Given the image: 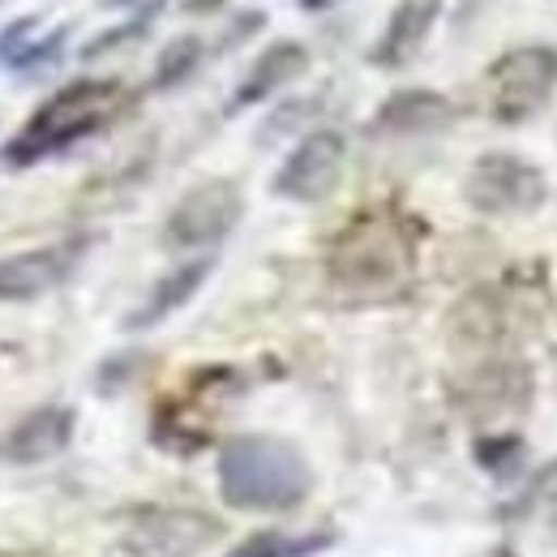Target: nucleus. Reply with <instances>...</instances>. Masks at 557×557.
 I'll use <instances>...</instances> for the list:
<instances>
[{"label": "nucleus", "mask_w": 557, "mask_h": 557, "mask_svg": "<svg viewBox=\"0 0 557 557\" xmlns=\"http://www.w3.org/2000/svg\"><path fill=\"white\" fill-rule=\"evenodd\" d=\"M159 4L163 0H150V4H141L138 13L129 17V22H121V26H108V30H99L77 57L82 61H103L108 52H121V48H129V44H138V39H146L150 35V26H154V13H159Z\"/></svg>", "instance_id": "17"}, {"label": "nucleus", "mask_w": 557, "mask_h": 557, "mask_svg": "<svg viewBox=\"0 0 557 557\" xmlns=\"http://www.w3.org/2000/svg\"><path fill=\"white\" fill-rule=\"evenodd\" d=\"M450 331H455V339H468L472 348L493 344V339L502 335V305H497V296H493V292H472V296L455 309Z\"/></svg>", "instance_id": "16"}, {"label": "nucleus", "mask_w": 557, "mask_h": 557, "mask_svg": "<svg viewBox=\"0 0 557 557\" xmlns=\"http://www.w3.org/2000/svg\"><path fill=\"white\" fill-rule=\"evenodd\" d=\"M450 116H455V103L437 90H395L377 108L373 129L377 134H429V129L450 125Z\"/></svg>", "instance_id": "13"}, {"label": "nucleus", "mask_w": 557, "mask_h": 557, "mask_svg": "<svg viewBox=\"0 0 557 557\" xmlns=\"http://www.w3.org/2000/svg\"><path fill=\"white\" fill-rule=\"evenodd\" d=\"M331 4H339V0H300V9H309V13H318V9H331Z\"/></svg>", "instance_id": "22"}, {"label": "nucleus", "mask_w": 557, "mask_h": 557, "mask_svg": "<svg viewBox=\"0 0 557 557\" xmlns=\"http://www.w3.org/2000/svg\"><path fill=\"white\" fill-rule=\"evenodd\" d=\"M523 442L515 433H488V437H476V459L488 472H506L515 459H519Z\"/></svg>", "instance_id": "20"}, {"label": "nucleus", "mask_w": 557, "mask_h": 557, "mask_svg": "<svg viewBox=\"0 0 557 557\" xmlns=\"http://www.w3.org/2000/svg\"><path fill=\"white\" fill-rule=\"evenodd\" d=\"M437 13H442V0H404V4L391 13V22H386L382 39L373 44L369 61H373L377 70H404L420 48H424V39H429Z\"/></svg>", "instance_id": "11"}, {"label": "nucleus", "mask_w": 557, "mask_h": 557, "mask_svg": "<svg viewBox=\"0 0 557 557\" xmlns=\"http://www.w3.org/2000/svg\"><path fill=\"white\" fill-rule=\"evenodd\" d=\"M219 4H223V0H185L189 13H210V9H219Z\"/></svg>", "instance_id": "21"}, {"label": "nucleus", "mask_w": 557, "mask_h": 557, "mask_svg": "<svg viewBox=\"0 0 557 557\" xmlns=\"http://www.w3.org/2000/svg\"><path fill=\"white\" fill-rule=\"evenodd\" d=\"M210 267H214V258H194V262L176 267L172 275L159 278V283L150 287L146 305H141V309H134V313L125 318V331H150V326H159L163 318H172L181 305H189V300L198 296V287L207 283Z\"/></svg>", "instance_id": "14"}, {"label": "nucleus", "mask_w": 557, "mask_h": 557, "mask_svg": "<svg viewBox=\"0 0 557 557\" xmlns=\"http://www.w3.org/2000/svg\"><path fill=\"white\" fill-rule=\"evenodd\" d=\"M344 159H348V141L335 129H313L309 138L296 141V150L283 159L275 172V194L287 202H322L335 194L339 176H344Z\"/></svg>", "instance_id": "8"}, {"label": "nucleus", "mask_w": 557, "mask_h": 557, "mask_svg": "<svg viewBox=\"0 0 557 557\" xmlns=\"http://www.w3.org/2000/svg\"><path fill=\"white\" fill-rule=\"evenodd\" d=\"M488 557H515V554H506V549H493Z\"/></svg>", "instance_id": "24"}, {"label": "nucleus", "mask_w": 557, "mask_h": 557, "mask_svg": "<svg viewBox=\"0 0 557 557\" xmlns=\"http://www.w3.org/2000/svg\"><path fill=\"white\" fill-rule=\"evenodd\" d=\"M121 108H125V86L116 77H77L35 108V116L0 150V159L4 168H35L39 159H52L108 129L121 116Z\"/></svg>", "instance_id": "1"}, {"label": "nucleus", "mask_w": 557, "mask_h": 557, "mask_svg": "<svg viewBox=\"0 0 557 557\" xmlns=\"http://www.w3.org/2000/svg\"><path fill=\"white\" fill-rule=\"evenodd\" d=\"M202 39L198 35H181V39H172L163 52H159V61H154V77H150V86L154 90H172V86H181L189 73L202 65Z\"/></svg>", "instance_id": "18"}, {"label": "nucleus", "mask_w": 557, "mask_h": 557, "mask_svg": "<svg viewBox=\"0 0 557 557\" xmlns=\"http://www.w3.org/2000/svg\"><path fill=\"white\" fill-rule=\"evenodd\" d=\"M305 70H309V48L296 44V39H278V44H271V48L253 61V70L245 73V82L236 86L227 112H245V108L271 99L275 90H283L287 82H296Z\"/></svg>", "instance_id": "12"}, {"label": "nucleus", "mask_w": 557, "mask_h": 557, "mask_svg": "<svg viewBox=\"0 0 557 557\" xmlns=\"http://www.w3.org/2000/svg\"><path fill=\"white\" fill-rule=\"evenodd\" d=\"M82 249H86V240H61V245H39V249L0 258V305L35 300V296L61 287L77 267Z\"/></svg>", "instance_id": "9"}, {"label": "nucleus", "mask_w": 557, "mask_h": 557, "mask_svg": "<svg viewBox=\"0 0 557 557\" xmlns=\"http://www.w3.org/2000/svg\"><path fill=\"white\" fill-rule=\"evenodd\" d=\"M35 26H39V17H22V22H13V26L0 30V61H4V70L39 73L65 57L70 26H57V30H48L44 39H30Z\"/></svg>", "instance_id": "15"}, {"label": "nucleus", "mask_w": 557, "mask_h": 557, "mask_svg": "<svg viewBox=\"0 0 557 557\" xmlns=\"http://www.w3.org/2000/svg\"><path fill=\"white\" fill-rule=\"evenodd\" d=\"M245 214V198L232 181H202L194 185L163 219V245L176 253L219 245Z\"/></svg>", "instance_id": "6"}, {"label": "nucleus", "mask_w": 557, "mask_h": 557, "mask_svg": "<svg viewBox=\"0 0 557 557\" xmlns=\"http://www.w3.org/2000/svg\"><path fill=\"white\" fill-rule=\"evenodd\" d=\"M331 536H287V532H253L227 557H309L326 549Z\"/></svg>", "instance_id": "19"}, {"label": "nucleus", "mask_w": 557, "mask_h": 557, "mask_svg": "<svg viewBox=\"0 0 557 557\" xmlns=\"http://www.w3.org/2000/svg\"><path fill=\"white\" fill-rule=\"evenodd\" d=\"M417 240L404 219L373 210L356 214L326 253V275L344 292H395L412 275Z\"/></svg>", "instance_id": "3"}, {"label": "nucleus", "mask_w": 557, "mask_h": 557, "mask_svg": "<svg viewBox=\"0 0 557 557\" xmlns=\"http://www.w3.org/2000/svg\"><path fill=\"white\" fill-rule=\"evenodd\" d=\"M463 194L481 214H532L545 202V172L519 154L488 150L472 163Z\"/></svg>", "instance_id": "7"}, {"label": "nucleus", "mask_w": 557, "mask_h": 557, "mask_svg": "<svg viewBox=\"0 0 557 557\" xmlns=\"http://www.w3.org/2000/svg\"><path fill=\"white\" fill-rule=\"evenodd\" d=\"M488 86V112L502 125H519L528 116H536L557 90V52L545 44H528L515 48L506 57H497L485 73Z\"/></svg>", "instance_id": "4"}, {"label": "nucleus", "mask_w": 557, "mask_h": 557, "mask_svg": "<svg viewBox=\"0 0 557 557\" xmlns=\"http://www.w3.org/2000/svg\"><path fill=\"white\" fill-rule=\"evenodd\" d=\"M223 536L219 519L189 506H146L121 528V549L129 557H198Z\"/></svg>", "instance_id": "5"}, {"label": "nucleus", "mask_w": 557, "mask_h": 557, "mask_svg": "<svg viewBox=\"0 0 557 557\" xmlns=\"http://www.w3.org/2000/svg\"><path fill=\"white\" fill-rule=\"evenodd\" d=\"M0 557H48V554H35V549H0Z\"/></svg>", "instance_id": "23"}, {"label": "nucleus", "mask_w": 557, "mask_h": 557, "mask_svg": "<svg viewBox=\"0 0 557 557\" xmlns=\"http://www.w3.org/2000/svg\"><path fill=\"white\" fill-rule=\"evenodd\" d=\"M313 488L305 455L267 433L232 437L219 450V493L236 510H296Z\"/></svg>", "instance_id": "2"}, {"label": "nucleus", "mask_w": 557, "mask_h": 557, "mask_svg": "<svg viewBox=\"0 0 557 557\" xmlns=\"http://www.w3.org/2000/svg\"><path fill=\"white\" fill-rule=\"evenodd\" d=\"M73 442V412L61 404H44L26 417H17L0 433V463L13 468H35L57 459Z\"/></svg>", "instance_id": "10"}]
</instances>
